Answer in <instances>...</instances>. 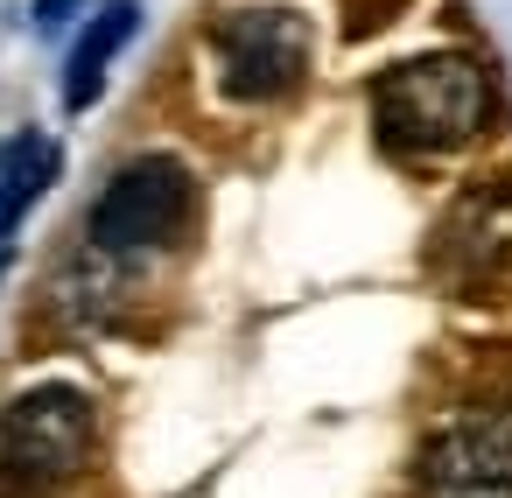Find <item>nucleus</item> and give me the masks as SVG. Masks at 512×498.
Masks as SVG:
<instances>
[{
  "label": "nucleus",
  "mask_w": 512,
  "mask_h": 498,
  "mask_svg": "<svg viewBox=\"0 0 512 498\" xmlns=\"http://www.w3.org/2000/svg\"><path fill=\"white\" fill-rule=\"evenodd\" d=\"M372 120L407 155H449V148H463L491 127V78H484L477 57H456V50L407 57V64L379 71Z\"/></svg>",
  "instance_id": "obj_1"
},
{
  "label": "nucleus",
  "mask_w": 512,
  "mask_h": 498,
  "mask_svg": "<svg viewBox=\"0 0 512 498\" xmlns=\"http://www.w3.org/2000/svg\"><path fill=\"white\" fill-rule=\"evenodd\" d=\"M99 414L78 386H36L8 407L0 421V484H15L22 498H43L57 484H71L92 456Z\"/></svg>",
  "instance_id": "obj_2"
},
{
  "label": "nucleus",
  "mask_w": 512,
  "mask_h": 498,
  "mask_svg": "<svg viewBox=\"0 0 512 498\" xmlns=\"http://www.w3.org/2000/svg\"><path fill=\"white\" fill-rule=\"evenodd\" d=\"M309 22L295 8H232L218 15L211 29V57H218V78L232 99L246 106H267V99H288L302 78H309Z\"/></svg>",
  "instance_id": "obj_3"
},
{
  "label": "nucleus",
  "mask_w": 512,
  "mask_h": 498,
  "mask_svg": "<svg viewBox=\"0 0 512 498\" xmlns=\"http://www.w3.org/2000/svg\"><path fill=\"white\" fill-rule=\"evenodd\" d=\"M190 169L176 155H141L127 162L99 204H92V246L99 253H148V246H169L183 225H190Z\"/></svg>",
  "instance_id": "obj_4"
},
{
  "label": "nucleus",
  "mask_w": 512,
  "mask_h": 498,
  "mask_svg": "<svg viewBox=\"0 0 512 498\" xmlns=\"http://www.w3.org/2000/svg\"><path fill=\"white\" fill-rule=\"evenodd\" d=\"M421 484L435 498H512V400L442 421L421 449Z\"/></svg>",
  "instance_id": "obj_5"
},
{
  "label": "nucleus",
  "mask_w": 512,
  "mask_h": 498,
  "mask_svg": "<svg viewBox=\"0 0 512 498\" xmlns=\"http://www.w3.org/2000/svg\"><path fill=\"white\" fill-rule=\"evenodd\" d=\"M134 29H141V8H134V0H113V8H99V15L85 22V36H78V50H71V64H64V106H71V113H85V106L106 92V64L134 43Z\"/></svg>",
  "instance_id": "obj_6"
},
{
  "label": "nucleus",
  "mask_w": 512,
  "mask_h": 498,
  "mask_svg": "<svg viewBox=\"0 0 512 498\" xmlns=\"http://www.w3.org/2000/svg\"><path fill=\"white\" fill-rule=\"evenodd\" d=\"M50 176H57V148H50V141H36V134L0 141V239H8L15 218L43 197Z\"/></svg>",
  "instance_id": "obj_7"
},
{
  "label": "nucleus",
  "mask_w": 512,
  "mask_h": 498,
  "mask_svg": "<svg viewBox=\"0 0 512 498\" xmlns=\"http://www.w3.org/2000/svg\"><path fill=\"white\" fill-rule=\"evenodd\" d=\"M71 8H78V0H36V15H43V22H64Z\"/></svg>",
  "instance_id": "obj_8"
},
{
  "label": "nucleus",
  "mask_w": 512,
  "mask_h": 498,
  "mask_svg": "<svg viewBox=\"0 0 512 498\" xmlns=\"http://www.w3.org/2000/svg\"><path fill=\"white\" fill-rule=\"evenodd\" d=\"M0 274H8V253H0Z\"/></svg>",
  "instance_id": "obj_9"
}]
</instances>
